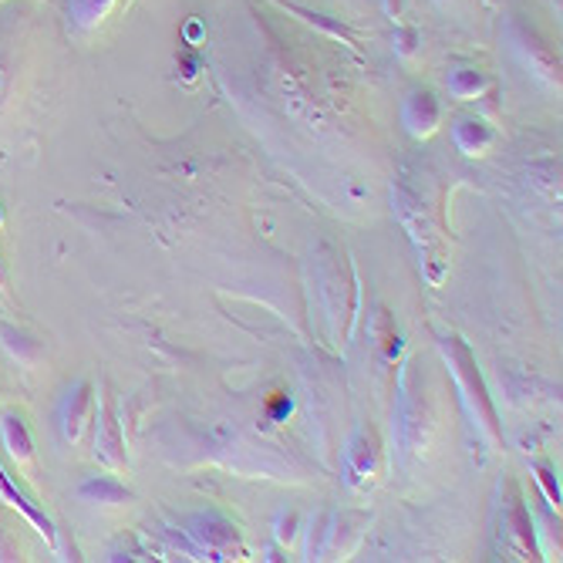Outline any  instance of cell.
Wrapping results in <instances>:
<instances>
[{
  "label": "cell",
  "mask_w": 563,
  "mask_h": 563,
  "mask_svg": "<svg viewBox=\"0 0 563 563\" xmlns=\"http://www.w3.org/2000/svg\"><path fill=\"white\" fill-rule=\"evenodd\" d=\"M0 560H17V550H14V543L8 540L4 529H0Z\"/></svg>",
  "instance_id": "4fadbf2b"
},
{
  "label": "cell",
  "mask_w": 563,
  "mask_h": 563,
  "mask_svg": "<svg viewBox=\"0 0 563 563\" xmlns=\"http://www.w3.org/2000/svg\"><path fill=\"white\" fill-rule=\"evenodd\" d=\"M446 85H449V91L456 99H462V102H469V99H476V95H483L486 91V75L479 72V68H469V65H456L449 75H446Z\"/></svg>",
  "instance_id": "ba28073f"
},
{
  "label": "cell",
  "mask_w": 563,
  "mask_h": 563,
  "mask_svg": "<svg viewBox=\"0 0 563 563\" xmlns=\"http://www.w3.org/2000/svg\"><path fill=\"white\" fill-rule=\"evenodd\" d=\"M456 142L465 155H479L489 149L492 142V132H489V125H483L479 118H459L456 125Z\"/></svg>",
  "instance_id": "9c48e42d"
},
{
  "label": "cell",
  "mask_w": 563,
  "mask_h": 563,
  "mask_svg": "<svg viewBox=\"0 0 563 563\" xmlns=\"http://www.w3.org/2000/svg\"><path fill=\"white\" fill-rule=\"evenodd\" d=\"M196 526L200 529H193V534L209 547V550H220V547H230L233 540H236V534L227 526V523H220V520H213V516H206V520H196Z\"/></svg>",
  "instance_id": "8fae6325"
},
{
  "label": "cell",
  "mask_w": 563,
  "mask_h": 563,
  "mask_svg": "<svg viewBox=\"0 0 563 563\" xmlns=\"http://www.w3.org/2000/svg\"><path fill=\"white\" fill-rule=\"evenodd\" d=\"M0 223H4V216H0Z\"/></svg>",
  "instance_id": "2e32d148"
},
{
  "label": "cell",
  "mask_w": 563,
  "mask_h": 563,
  "mask_svg": "<svg viewBox=\"0 0 563 563\" xmlns=\"http://www.w3.org/2000/svg\"><path fill=\"white\" fill-rule=\"evenodd\" d=\"M439 118H443V108H439V102H435L432 91H415V95H409V102H405V121H409L412 136L435 132Z\"/></svg>",
  "instance_id": "277c9868"
},
{
  "label": "cell",
  "mask_w": 563,
  "mask_h": 563,
  "mask_svg": "<svg viewBox=\"0 0 563 563\" xmlns=\"http://www.w3.org/2000/svg\"><path fill=\"white\" fill-rule=\"evenodd\" d=\"M112 8H115V0H65L68 24L75 30H95L108 17Z\"/></svg>",
  "instance_id": "52a82bcc"
},
{
  "label": "cell",
  "mask_w": 563,
  "mask_h": 563,
  "mask_svg": "<svg viewBox=\"0 0 563 563\" xmlns=\"http://www.w3.org/2000/svg\"><path fill=\"white\" fill-rule=\"evenodd\" d=\"M95 452L99 459H105L108 465H121V439H118V425H115V412L112 405L102 401L99 405V422H95Z\"/></svg>",
  "instance_id": "5b68a950"
},
{
  "label": "cell",
  "mask_w": 563,
  "mask_h": 563,
  "mask_svg": "<svg viewBox=\"0 0 563 563\" xmlns=\"http://www.w3.org/2000/svg\"><path fill=\"white\" fill-rule=\"evenodd\" d=\"M11 85H14V72H11L8 61L0 57V105L8 102V95H11Z\"/></svg>",
  "instance_id": "7c38bea8"
},
{
  "label": "cell",
  "mask_w": 563,
  "mask_h": 563,
  "mask_svg": "<svg viewBox=\"0 0 563 563\" xmlns=\"http://www.w3.org/2000/svg\"><path fill=\"white\" fill-rule=\"evenodd\" d=\"M0 439H4V446L17 465L35 462V443H30V432L17 412H0Z\"/></svg>",
  "instance_id": "3957f363"
},
{
  "label": "cell",
  "mask_w": 563,
  "mask_h": 563,
  "mask_svg": "<svg viewBox=\"0 0 563 563\" xmlns=\"http://www.w3.org/2000/svg\"><path fill=\"white\" fill-rule=\"evenodd\" d=\"M398 41H401V44H398V51H401V54H409V51L415 48V44H412V41H415V30H405V35H401Z\"/></svg>",
  "instance_id": "5bb4252c"
},
{
  "label": "cell",
  "mask_w": 563,
  "mask_h": 563,
  "mask_svg": "<svg viewBox=\"0 0 563 563\" xmlns=\"http://www.w3.org/2000/svg\"><path fill=\"white\" fill-rule=\"evenodd\" d=\"M78 496L85 499V503H121V499H129V492H125L115 479L108 476H91L81 483Z\"/></svg>",
  "instance_id": "30bf717a"
},
{
  "label": "cell",
  "mask_w": 563,
  "mask_h": 563,
  "mask_svg": "<svg viewBox=\"0 0 563 563\" xmlns=\"http://www.w3.org/2000/svg\"><path fill=\"white\" fill-rule=\"evenodd\" d=\"M0 344H4V351L11 358H17L21 364H38L41 361V341H35L27 331L8 324V321H0Z\"/></svg>",
  "instance_id": "8992f818"
},
{
  "label": "cell",
  "mask_w": 563,
  "mask_h": 563,
  "mask_svg": "<svg viewBox=\"0 0 563 563\" xmlns=\"http://www.w3.org/2000/svg\"><path fill=\"white\" fill-rule=\"evenodd\" d=\"M0 287H4V264H0Z\"/></svg>",
  "instance_id": "9a60e30c"
},
{
  "label": "cell",
  "mask_w": 563,
  "mask_h": 563,
  "mask_svg": "<svg viewBox=\"0 0 563 563\" xmlns=\"http://www.w3.org/2000/svg\"><path fill=\"white\" fill-rule=\"evenodd\" d=\"M0 499H4V503H11L14 510H21L24 513V520L38 529V534L51 543V547H57V534H54V523L48 520V513L44 510H38L35 503H30V499L14 486V479L8 476V469L0 465Z\"/></svg>",
  "instance_id": "7a4b0ae2"
},
{
  "label": "cell",
  "mask_w": 563,
  "mask_h": 563,
  "mask_svg": "<svg viewBox=\"0 0 563 563\" xmlns=\"http://www.w3.org/2000/svg\"><path fill=\"white\" fill-rule=\"evenodd\" d=\"M91 419H95V395H91V385L81 379L57 401V425H61V435H65V443H81Z\"/></svg>",
  "instance_id": "6da1fadb"
}]
</instances>
